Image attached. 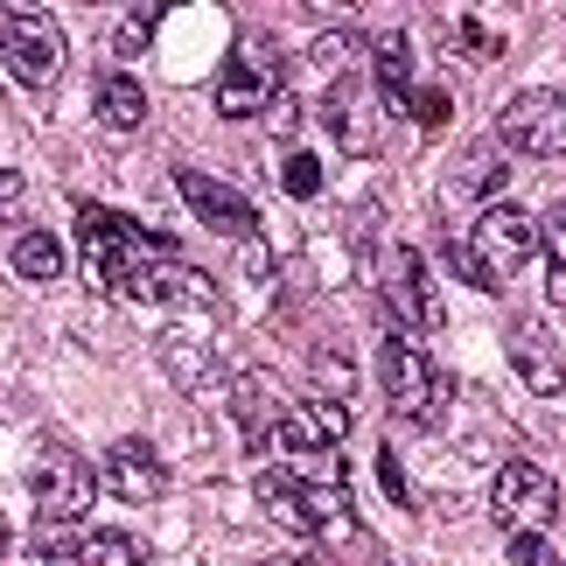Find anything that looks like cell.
<instances>
[{"label": "cell", "instance_id": "obj_1", "mask_svg": "<svg viewBox=\"0 0 566 566\" xmlns=\"http://www.w3.org/2000/svg\"><path fill=\"white\" fill-rule=\"evenodd\" d=\"M538 252V217H525L517 203H490L462 238H448V266L483 294H504V280Z\"/></svg>", "mask_w": 566, "mask_h": 566}, {"label": "cell", "instance_id": "obj_2", "mask_svg": "<svg viewBox=\"0 0 566 566\" xmlns=\"http://www.w3.org/2000/svg\"><path fill=\"white\" fill-rule=\"evenodd\" d=\"M77 224H84V231H77V245H84V280H92L98 294H126V287H134V273H140L155 252H176L168 238L140 231L134 217L98 210V203H84Z\"/></svg>", "mask_w": 566, "mask_h": 566}, {"label": "cell", "instance_id": "obj_3", "mask_svg": "<svg viewBox=\"0 0 566 566\" xmlns=\"http://www.w3.org/2000/svg\"><path fill=\"white\" fill-rule=\"evenodd\" d=\"M378 378H385V399H391V412H399V420H412V427H433V420H441L448 385H441L433 357H427L412 336L385 329V343H378Z\"/></svg>", "mask_w": 566, "mask_h": 566}, {"label": "cell", "instance_id": "obj_4", "mask_svg": "<svg viewBox=\"0 0 566 566\" xmlns=\"http://www.w3.org/2000/svg\"><path fill=\"white\" fill-rule=\"evenodd\" d=\"M0 71L29 92H50L63 77V29L42 8H0Z\"/></svg>", "mask_w": 566, "mask_h": 566}, {"label": "cell", "instance_id": "obj_5", "mask_svg": "<svg viewBox=\"0 0 566 566\" xmlns=\"http://www.w3.org/2000/svg\"><path fill=\"white\" fill-rule=\"evenodd\" d=\"M29 496H35V517L77 525V517L92 511V496H98V469L84 462L71 441H42L35 462H29Z\"/></svg>", "mask_w": 566, "mask_h": 566}, {"label": "cell", "instance_id": "obj_6", "mask_svg": "<svg viewBox=\"0 0 566 566\" xmlns=\"http://www.w3.org/2000/svg\"><path fill=\"white\" fill-rule=\"evenodd\" d=\"M252 496L266 504L273 525H287L301 538L343 525V511H350V496H343L336 483H301V475H287V469H259L252 475Z\"/></svg>", "mask_w": 566, "mask_h": 566}, {"label": "cell", "instance_id": "obj_7", "mask_svg": "<svg viewBox=\"0 0 566 566\" xmlns=\"http://www.w3.org/2000/svg\"><path fill=\"white\" fill-rule=\"evenodd\" d=\"M378 294H385V322H391L399 336L441 329V301H433L427 259L412 252V245H385V252H378Z\"/></svg>", "mask_w": 566, "mask_h": 566}, {"label": "cell", "instance_id": "obj_8", "mask_svg": "<svg viewBox=\"0 0 566 566\" xmlns=\"http://www.w3.org/2000/svg\"><path fill=\"white\" fill-rule=\"evenodd\" d=\"M322 119H329V134L343 155H378L385 147V92H378V77L364 71H343L329 92H322Z\"/></svg>", "mask_w": 566, "mask_h": 566}, {"label": "cell", "instance_id": "obj_9", "mask_svg": "<svg viewBox=\"0 0 566 566\" xmlns=\"http://www.w3.org/2000/svg\"><path fill=\"white\" fill-rule=\"evenodd\" d=\"M496 140H504L511 155L559 161L566 155V98L559 92H517L504 113H496Z\"/></svg>", "mask_w": 566, "mask_h": 566}, {"label": "cell", "instance_id": "obj_10", "mask_svg": "<svg viewBox=\"0 0 566 566\" xmlns=\"http://www.w3.org/2000/svg\"><path fill=\"white\" fill-rule=\"evenodd\" d=\"M266 105H280V56L266 42H238L231 63L217 71V113L224 119H259Z\"/></svg>", "mask_w": 566, "mask_h": 566}, {"label": "cell", "instance_id": "obj_11", "mask_svg": "<svg viewBox=\"0 0 566 566\" xmlns=\"http://www.w3.org/2000/svg\"><path fill=\"white\" fill-rule=\"evenodd\" d=\"M553 511H559V483L538 462L511 454V462L496 469V483H490V517H496V525H511V532H538Z\"/></svg>", "mask_w": 566, "mask_h": 566}, {"label": "cell", "instance_id": "obj_12", "mask_svg": "<svg viewBox=\"0 0 566 566\" xmlns=\"http://www.w3.org/2000/svg\"><path fill=\"white\" fill-rule=\"evenodd\" d=\"M176 189H182V203L203 217L210 231H224V238H259V210H252V196H238L231 182H217V176H203V168H176Z\"/></svg>", "mask_w": 566, "mask_h": 566}, {"label": "cell", "instance_id": "obj_13", "mask_svg": "<svg viewBox=\"0 0 566 566\" xmlns=\"http://www.w3.org/2000/svg\"><path fill=\"white\" fill-rule=\"evenodd\" d=\"M504 350H511V371L525 378V391H538V399H559V391H566V350L553 343L546 322L517 315L511 336H504Z\"/></svg>", "mask_w": 566, "mask_h": 566}, {"label": "cell", "instance_id": "obj_14", "mask_svg": "<svg viewBox=\"0 0 566 566\" xmlns=\"http://www.w3.org/2000/svg\"><path fill=\"white\" fill-rule=\"evenodd\" d=\"M98 483L119 496V504H161L168 496V462L155 454V441H113L105 448Z\"/></svg>", "mask_w": 566, "mask_h": 566}, {"label": "cell", "instance_id": "obj_15", "mask_svg": "<svg viewBox=\"0 0 566 566\" xmlns=\"http://www.w3.org/2000/svg\"><path fill=\"white\" fill-rule=\"evenodd\" d=\"M343 433H350V406L343 399H294L273 427V448L280 454H329Z\"/></svg>", "mask_w": 566, "mask_h": 566}, {"label": "cell", "instance_id": "obj_16", "mask_svg": "<svg viewBox=\"0 0 566 566\" xmlns=\"http://www.w3.org/2000/svg\"><path fill=\"white\" fill-rule=\"evenodd\" d=\"M126 294H140V301H182V308H196V315H217V301H224V294H217V280L182 266L176 252H155L134 273V287H126Z\"/></svg>", "mask_w": 566, "mask_h": 566}, {"label": "cell", "instance_id": "obj_17", "mask_svg": "<svg viewBox=\"0 0 566 566\" xmlns=\"http://www.w3.org/2000/svg\"><path fill=\"white\" fill-rule=\"evenodd\" d=\"M294 399H280V378L273 371H238L231 378V420L238 433H245L252 448H273V427H280V412H287Z\"/></svg>", "mask_w": 566, "mask_h": 566}, {"label": "cell", "instance_id": "obj_18", "mask_svg": "<svg viewBox=\"0 0 566 566\" xmlns=\"http://www.w3.org/2000/svg\"><path fill=\"white\" fill-rule=\"evenodd\" d=\"M155 357H161V371L176 378L182 391H196V385H203V378L217 371V350H210V336H203V329H182V322H176V329H161Z\"/></svg>", "mask_w": 566, "mask_h": 566}, {"label": "cell", "instance_id": "obj_19", "mask_svg": "<svg viewBox=\"0 0 566 566\" xmlns=\"http://www.w3.org/2000/svg\"><path fill=\"white\" fill-rule=\"evenodd\" d=\"M92 113L105 134H140L147 126V92H140V77H126V71H105L98 77V98H92Z\"/></svg>", "mask_w": 566, "mask_h": 566}, {"label": "cell", "instance_id": "obj_20", "mask_svg": "<svg viewBox=\"0 0 566 566\" xmlns=\"http://www.w3.org/2000/svg\"><path fill=\"white\" fill-rule=\"evenodd\" d=\"M8 266H14L21 280H35V287H56L71 259H63V238H56V231H21L14 245H8Z\"/></svg>", "mask_w": 566, "mask_h": 566}, {"label": "cell", "instance_id": "obj_21", "mask_svg": "<svg viewBox=\"0 0 566 566\" xmlns=\"http://www.w3.org/2000/svg\"><path fill=\"white\" fill-rule=\"evenodd\" d=\"M504 176H511V168H504V147H496V140H483V147H469V155L454 161V182H448V196H475V203L490 210V196L504 189Z\"/></svg>", "mask_w": 566, "mask_h": 566}, {"label": "cell", "instance_id": "obj_22", "mask_svg": "<svg viewBox=\"0 0 566 566\" xmlns=\"http://www.w3.org/2000/svg\"><path fill=\"white\" fill-rule=\"evenodd\" d=\"M371 77H378L385 105H399V113H406V98H412V50H406V35H399V29L371 42Z\"/></svg>", "mask_w": 566, "mask_h": 566}, {"label": "cell", "instance_id": "obj_23", "mask_svg": "<svg viewBox=\"0 0 566 566\" xmlns=\"http://www.w3.org/2000/svg\"><path fill=\"white\" fill-rule=\"evenodd\" d=\"M77 559H84L77 525H63V517H35V532H29V566H77Z\"/></svg>", "mask_w": 566, "mask_h": 566}, {"label": "cell", "instance_id": "obj_24", "mask_svg": "<svg viewBox=\"0 0 566 566\" xmlns=\"http://www.w3.org/2000/svg\"><path fill=\"white\" fill-rule=\"evenodd\" d=\"M357 56H364V42H357V35H343V29L315 35V50H308V63H315V77H322V84H336L343 71H357Z\"/></svg>", "mask_w": 566, "mask_h": 566}, {"label": "cell", "instance_id": "obj_25", "mask_svg": "<svg viewBox=\"0 0 566 566\" xmlns=\"http://www.w3.org/2000/svg\"><path fill=\"white\" fill-rule=\"evenodd\" d=\"M84 566H147V538H134V532H92V538H84Z\"/></svg>", "mask_w": 566, "mask_h": 566}, {"label": "cell", "instance_id": "obj_26", "mask_svg": "<svg viewBox=\"0 0 566 566\" xmlns=\"http://www.w3.org/2000/svg\"><path fill=\"white\" fill-rule=\"evenodd\" d=\"M155 21H161V8L126 14V21H119V35H113V56H119V63H134V56L147 50V35H155Z\"/></svg>", "mask_w": 566, "mask_h": 566}, {"label": "cell", "instance_id": "obj_27", "mask_svg": "<svg viewBox=\"0 0 566 566\" xmlns=\"http://www.w3.org/2000/svg\"><path fill=\"white\" fill-rule=\"evenodd\" d=\"M406 113H412V119H420L427 134H433V126H448V113H454V105H448V92H433V84H412Z\"/></svg>", "mask_w": 566, "mask_h": 566}, {"label": "cell", "instance_id": "obj_28", "mask_svg": "<svg viewBox=\"0 0 566 566\" xmlns=\"http://www.w3.org/2000/svg\"><path fill=\"white\" fill-rule=\"evenodd\" d=\"M511 566H559L546 532H511Z\"/></svg>", "mask_w": 566, "mask_h": 566}, {"label": "cell", "instance_id": "obj_29", "mask_svg": "<svg viewBox=\"0 0 566 566\" xmlns=\"http://www.w3.org/2000/svg\"><path fill=\"white\" fill-rule=\"evenodd\" d=\"M280 189H287V196H315V189H322V161H315V155H287V168H280Z\"/></svg>", "mask_w": 566, "mask_h": 566}, {"label": "cell", "instance_id": "obj_30", "mask_svg": "<svg viewBox=\"0 0 566 566\" xmlns=\"http://www.w3.org/2000/svg\"><path fill=\"white\" fill-rule=\"evenodd\" d=\"M538 245L553 252V266H546V273H566V196L546 210V224H538Z\"/></svg>", "mask_w": 566, "mask_h": 566}, {"label": "cell", "instance_id": "obj_31", "mask_svg": "<svg viewBox=\"0 0 566 566\" xmlns=\"http://www.w3.org/2000/svg\"><path fill=\"white\" fill-rule=\"evenodd\" d=\"M315 378H322V399H350V364L336 350H315Z\"/></svg>", "mask_w": 566, "mask_h": 566}, {"label": "cell", "instance_id": "obj_32", "mask_svg": "<svg viewBox=\"0 0 566 566\" xmlns=\"http://www.w3.org/2000/svg\"><path fill=\"white\" fill-rule=\"evenodd\" d=\"M378 483H385V496H391V504H412V490H406V469H399V454H378Z\"/></svg>", "mask_w": 566, "mask_h": 566}, {"label": "cell", "instance_id": "obj_33", "mask_svg": "<svg viewBox=\"0 0 566 566\" xmlns=\"http://www.w3.org/2000/svg\"><path fill=\"white\" fill-rule=\"evenodd\" d=\"M14 196H21V176H14V168H0V203H14Z\"/></svg>", "mask_w": 566, "mask_h": 566}, {"label": "cell", "instance_id": "obj_34", "mask_svg": "<svg viewBox=\"0 0 566 566\" xmlns=\"http://www.w3.org/2000/svg\"><path fill=\"white\" fill-rule=\"evenodd\" d=\"M8 546H14V538H8V517H0V559H8Z\"/></svg>", "mask_w": 566, "mask_h": 566}]
</instances>
